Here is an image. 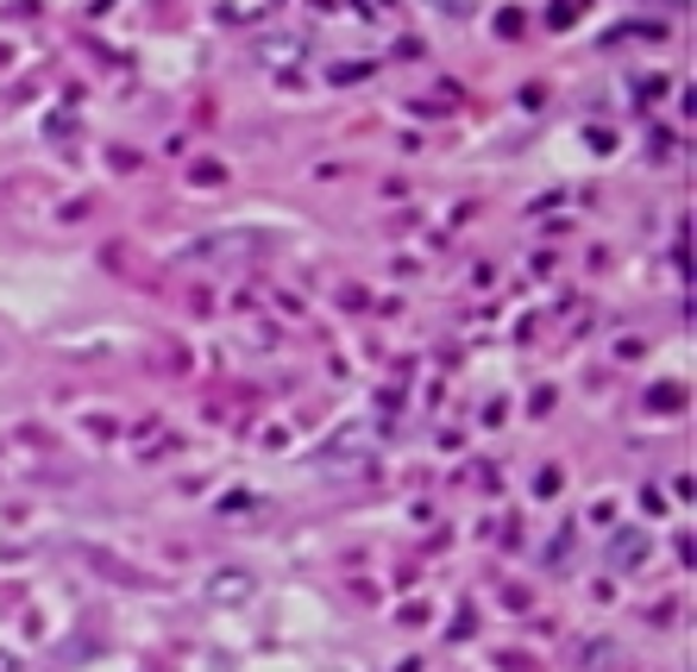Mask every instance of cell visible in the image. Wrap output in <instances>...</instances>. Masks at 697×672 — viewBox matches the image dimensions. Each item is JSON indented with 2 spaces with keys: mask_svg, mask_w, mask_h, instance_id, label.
I'll return each instance as SVG.
<instances>
[{
  "mask_svg": "<svg viewBox=\"0 0 697 672\" xmlns=\"http://www.w3.org/2000/svg\"><path fill=\"white\" fill-rule=\"evenodd\" d=\"M0 672H13V660H7V653H0Z\"/></svg>",
  "mask_w": 697,
  "mask_h": 672,
  "instance_id": "cell-5",
  "label": "cell"
},
{
  "mask_svg": "<svg viewBox=\"0 0 697 672\" xmlns=\"http://www.w3.org/2000/svg\"><path fill=\"white\" fill-rule=\"evenodd\" d=\"M641 553H648V534H635V528H628V534L610 541V566H641Z\"/></svg>",
  "mask_w": 697,
  "mask_h": 672,
  "instance_id": "cell-4",
  "label": "cell"
},
{
  "mask_svg": "<svg viewBox=\"0 0 697 672\" xmlns=\"http://www.w3.org/2000/svg\"><path fill=\"white\" fill-rule=\"evenodd\" d=\"M0 365H7V340H0Z\"/></svg>",
  "mask_w": 697,
  "mask_h": 672,
  "instance_id": "cell-6",
  "label": "cell"
},
{
  "mask_svg": "<svg viewBox=\"0 0 697 672\" xmlns=\"http://www.w3.org/2000/svg\"><path fill=\"white\" fill-rule=\"evenodd\" d=\"M208 598H214V603L251 598V573H246V566H226V573H214V578H208Z\"/></svg>",
  "mask_w": 697,
  "mask_h": 672,
  "instance_id": "cell-3",
  "label": "cell"
},
{
  "mask_svg": "<svg viewBox=\"0 0 697 672\" xmlns=\"http://www.w3.org/2000/svg\"><path fill=\"white\" fill-rule=\"evenodd\" d=\"M377 440H383L377 422H340L321 447H315V472H333V478L365 472V465L377 459Z\"/></svg>",
  "mask_w": 697,
  "mask_h": 672,
  "instance_id": "cell-1",
  "label": "cell"
},
{
  "mask_svg": "<svg viewBox=\"0 0 697 672\" xmlns=\"http://www.w3.org/2000/svg\"><path fill=\"white\" fill-rule=\"evenodd\" d=\"M276 239L271 233H208V239H189L182 258L189 264H239V258H258V251H271Z\"/></svg>",
  "mask_w": 697,
  "mask_h": 672,
  "instance_id": "cell-2",
  "label": "cell"
}]
</instances>
